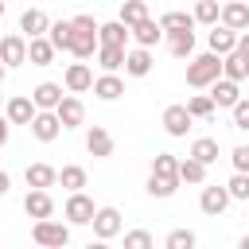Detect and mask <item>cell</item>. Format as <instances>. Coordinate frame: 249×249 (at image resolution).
I'll use <instances>...</instances> for the list:
<instances>
[{
    "label": "cell",
    "instance_id": "obj_1",
    "mask_svg": "<svg viewBox=\"0 0 249 249\" xmlns=\"http://www.w3.org/2000/svg\"><path fill=\"white\" fill-rule=\"evenodd\" d=\"M97 51V19L93 16H74L70 19V54L74 58H93Z\"/></svg>",
    "mask_w": 249,
    "mask_h": 249
},
{
    "label": "cell",
    "instance_id": "obj_2",
    "mask_svg": "<svg viewBox=\"0 0 249 249\" xmlns=\"http://www.w3.org/2000/svg\"><path fill=\"white\" fill-rule=\"evenodd\" d=\"M214 78H222V54L206 51V54H191L187 58V86L191 89H206Z\"/></svg>",
    "mask_w": 249,
    "mask_h": 249
},
{
    "label": "cell",
    "instance_id": "obj_3",
    "mask_svg": "<svg viewBox=\"0 0 249 249\" xmlns=\"http://www.w3.org/2000/svg\"><path fill=\"white\" fill-rule=\"evenodd\" d=\"M31 241L43 245V249H62V245H70V222L35 218V226H31Z\"/></svg>",
    "mask_w": 249,
    "mask_h": 249
},
{
    "label": "cell",
    "instance_id": "obj_4",
    "mask_svg": "<svg viewBox=\"0 0 249 249\" xmlns=\"http://www.w3.org/2000/svg\"><path fill=\"white\" fill-rule=\"evenodd\" d=\"M89 226H93V237H97V241H113L124 222H121V210H117V206H97L93 218H89Z\"/></svg>",
    "mask_w": 249,
    "mask_h": 249
},
{
    "label": "cell",
    "instance_id": "obj_5",
    "mask_svg": "<svg viewBox=\"0 0 249 249\" xmlns=\"http://www.w3.org/2000/svg\"><path fill=\"white\" fill-rule=\"evenodd\" d=\"M93 198L86 195V191H70V198H66V206H62V218L70 222V226H89V218H93Z\"/></svg>",
    "mask_w": 249,
    "mask_h": 249
},
{
    "label": "cell",
    "instance_id": "obj_6",
    "mask_svg": "<svg viewBox=\"0 0 249 249\" xmlns=\"http://www.w3.org/2000/svg\"><path fill=\"white\" fill-rule=\"evenodd\" d=\"M31 136L35 140H43V144H51V140H58V132H62V121H58V113L54 109H35V117H31Z\"/></svg>",
    "mask_w": 249,
    "mask_h": 249
},
{
    "label": "cell",
    "instance_id": "obj_7",
    "mask_svg": "<svg viewBox=\"0 0 249 249\" xmlns=\"http://www.w3.org/2000/svg\"><path fill=\"white\" fill-rule=\"evenodd\" d=\"M62 86H66V93H86V89H93V70H89V62H86V58L70 62L66 74H62Z\"/></svg>",
    "mask_w": 249,
    "mask_h": 249
},
{
    "label": "cell",
    "instance_id": "obj_8",
    "mask_svg": "<svg viewBox=\"0 0 249 249\" xmlns=\"http://www.w3.org/2000/svg\"><path fill=\"white\" fill-rule=\"evenodd\" d=\"M23 214H27V218H51V214H54L51 191H47V187H31V191L23 195Z\"/></svg>",
    "mask_w": 249,
    "mask_h": 249
},
{
    "label": "cell",
    "instance_id": "obj_9",
    "mask_svg": "<svg viewBox=\"0 0 249 249\" xmlns=\"http://www.w3.org/2000/svg\"><path fill=\"white\" fill-rule=\"evenodd\" d=\"M0 62L12 70V66H23L27 62V35H4L0 39Z\"/></svg>",
    "mask_w": 249,
    "mask_h": 249
},
{
    "label": "cell",
    "instance_id": "obj_10",
    "mask_svg": "<svg viewBox=\"0 0 249 249\" xmlns=\"http://www.w3.org/2000/svg\"><path fill=\"white\" fill-rule=\"evenodd\" d=\"M206 89H210V97H214V109H230V105L241 97V82H233V78H226V74L214 78Z\"/></svg>",
    "mask_w": 249,
    "mask_h": 249
},
{
    "label": "cell",
    "instance_id": "obj_11",
    "mask_svg": "<svg viewBox=\"0 0 249 249\" xmlns=\"http://www.w3.org/2000/svg\"><path fill=\"white\" fill-rule=\"evenodd\" d=\"M152 47H132V51H124V74H132V78H148L152 74Z\"/></svg>",
    "mask_w": 249,
    "mask_h": 249
},
{
    "label": "cell",
    "instance_id": "obj_12",
    "mask_svg": "<svg viewBox=\"0 0 249 249\" xmlns=\"http://www.w3.org/2000/svg\"><path fill=\"white\" fill-rule=\"evenodd\" d=\"M54 113H58V121H62V128H78L82 121H86V105L74 97V93H62V101L54 105Z\"/></svg>",
    "mask_w": 249,
    "mask_h": 249
},
{
    "label": "cell",
    "instance_id": "obj_13",
    "mask_svg": "<svg viewBox=\"0 0 249 249\" xmlns=\"http://www.w3.org/2000/svg\"><path fill=\"white\" fill-rule=\"evenodd\" d=\"M128 35L136 39V47H156V43L163 39V27H160V19L144 16L140 23H132V27H128Z\"/></svg>",
    "mask_w": 249,
    "mask_h": 249
},
{
    "label": "cell",
    "instance_id": "obj_14",
    "mask_svg": "<svg viewBox=\"0 0 249 249\" xmlns=\"http://www.w3.org/2000/svg\"><path fill=\"white\" fill-rule=\"evenodd\" d=\"M191 113H187V105H167L163 109V132L167 136H187V128H191Z\"/></svg>",
    "mask_w": 249,
    "mask_h": 249
},
{
    "label": "cell",
    "instance_id": "obj_15",
    "mask_svg": "<svg viewBox=\"0 0 249 249\" xmlns=\"http://www.w3.org/2000/svg\"><path fill=\"white\" fill-rule=\"evenodd\" d=\"M167 35V51L175 58H191L195 54V27H179V31H163Z\"/></svg>",
    "mask_w": 249,
    "mask_h": 249
},
{
    "label": "cell",
    "instance_id": "obj_16",
    "mask_svg": "<svg viewBox=\"0 0 249 249\" xmlns=\"http://www.w3.org/2000/svg\"><path fill=\"white\" fill-rule=\"evenodd\" d=\"M4 117L12 121V124H31V117H35V101L31 97H8L4 101Z\"/></svg>",
    "mask_w": 249,
    "mask_h": 249
},
{
    "label": "cell",
    "instance_id": "obj_17",
    "mask_svg": "<svg viewBox=\"0 0 249 249\" xmlns=\"http://www.w3.org/2000/svg\"><path fill=\"white\" fill-rule=\"evenodd\" d=\"M198 206H202V214L218 218V214L230 206V191H226V187H202V195H198Z\"/></svg>",
    "mask_w": 249,
    "mask_h": 249
},
{
    "label": "cell",
    "instance_id": "obj_18",
    "mask_svg": "<svg viewBox=\"0 0 249 249\" xmlns=\"http://www.w3.org/2000/svg\"><path fill=\"white\" fill-rule=\"evenodd\" d=\"M218 23H226V27H233V31H245V27H249V4H245V0H230V4H222Z\"/></svg>",
    "mask_w": 249,
    "mask_h": 249
},
{
    "label": "cell",
    "instance_id": "obj_19",
    "mask_svg": "<svg viewBox=\"0 0 249 249\" xmlns=\"http://www.w3.org/2000/svg\"><path fill=\"white\" fill-rule=\"evenodd\" d=\"M86 152H89V156H97V160L113 156V136H109V128L93 124V128L86 132Z\"/></svg>",
    "mask_w": 249,
    "mask_h": 249
},
{
    "label": "cell",
    "instance_id": "obj_20",
    "mask_svg": "<svg viewBox=\"0 0 249 249\" xmlns=\"http://www.w3.org/2000/svg\"><path fill=\"white\" fill-rule=\"evenodd\" d=\"M47 27H51V19H47V12H43V8H27V12L19 16V31H23L27 39L47 35Z\"/></svg>",
    "mask_w": 249,
    "mask_h": 249
},
{
    "label": "cell",
    "instance_id": "obj_21",
    "mask_svg": "<svg viewBox=\"0 0 249 249\" xmlns=\"http://www.w3.org/2000/svg\"><path fill=\"white\" fill-rule=\"evenodd\" d=\"M128 23L121 19H109V23H97V43H113V47H128Z\"/></svg>",
    "mask_w": 249,
    "mask_h": 249
},
{
    "label": "cell",
    "instance_id": "obj_22",
    "mask_svg": "<svg viewBox=\"0 0 249 249\" xmlns=\"http://www.w3.org/2000/svg\"><path fill=\"white\" fill-rule=\"evenodd\" d=\"M206 43H210V51H214V54H230V51L237 47V31H233V27H226V23H214V31L206 35Z\"/></svg>",
    "mask_w": 249,
    "mask_h": 249
},
{
    "label": "cell",
    "instance_id": "obj_23",
    "mask_svg": "<svg viewBox=\"0 0 249 249\" xmlns=\"http://www.w3.org/2000/svg\"><path fill=\"white\" fill-rule=\"evenodd\" d=\"M51 58H54V43H51L47 35L27 39V62H31V66H51Z\"/></svg>",
    "mask_w": 249,
    "mask_h": 249
},
{
    "label": "cell",
    "instance_id": "obj_24",
    "mask_svg": "<svg viewBox=\"0 0 249 249\" xmlns=\"http://www.w3.org/2000/svg\"><path fill=\"white\" fill-rule=\"evenodd\" d=\"M93 93H97L101 101H117V97L124 93V82L117 78V70H105L101 78H93Z\"/></svg>",
    "mask_w": 249,
    "mask_h": 249
},
{
    "label": "cell",
    "instance_id": "obj_25",
    "mask_svg": "<svg viewBox=\"0 0 249 249\" xmlns=\"http://www.w3.org/2000/svg\"><path fill=\"white\" fill-rule=\"evenodd\" d=\"M31 101H35V109H54L62 101V86L58 82H39L31 89Z\"/></svg>",
    "mask_w": 249,
    "mask_h": 249
},
{
    "label": "cell",
    "instance_id": "obj_26",
    "mask_svg": "<svg viewBox=\"0 0 249 249\" xmlns=\"http://www.w3.org/2000/svg\"><path fill=\"white\" fill-rule=\"evenodd\" d=\"M222 74H226V78H233V82H245V78H249V58L233 47L230 54H222Z\"/></svg>",
    "mask_w": 249,
    "mask_h": 249
},
{
    "label": "cell",
    "instance_id": "obj_27",
    "mask_svg": "<svg viewBox=\"0 0 249 249\" xmlns=\"http://www.w3.org/2000/svg\"><path fill=\"white\" fill-rule=\"evenodd\" d=\"M23 179H27V187H54L58 183V171L51 163H27Z\"/></svg>",
    "mask_w": 249,
    "mask_h": 249
},
{
    "label": "cell",
    "instance_id": "obj_28",
    "mask_svg": "<svg viewBox=\"0 0 249 249\" xmlns=\"http://www.w3.org/2000/svg\"><path fill=\"white\" fill-rule=\"evenodd\" d=\"M97 66L101 70H121L124 66V47H113V43H97Z\"/></svg>",
    "mask_w": 249,
    "mask_h": 249
},
{
    "label": "cell",
    "instance_id": "obj_29",
    "mask_svg": "<svg viewBox=\"0 0 249 249\" xmlns=\"http://www.w3.org/2000/svg\"><path fill=\"white\" fill-rule=\"evenodd\" d=\"M175 191H179V175H156V171L148 175V195L152 198H171Z\"/></svg>",
    "mask_w": 249,
    "mask_h": 249
},
{
    "label": "cell",
    "instance_id": "obj_30",
    "mask_svg": "<svg viewBox=\"0 0 249 249\" xmlns=\"http://www.w3.org/2000/svg\"><path fill=\"white\" fill-rule=\"evenodd\" d=\"M202 179H206V163L202 160H195V156L179 160V183H202Z\"/></svg>",
    "mask_w": 249,
    "mask_h": 249
},
{
    "label": "cell",
    "instance_id": "obj_31",
    "mask_svg": "<svg viewBox=\"0 0 249 249\" xmlns=\"http://www.w3.org/2000/svg\"><path fill=\"white\" fill-rule=\"evenodd\" d=\"M191 156H195V160H202V163L210 167V163L218 160V140H214V136H198V140L191 144Z\"/></svg>",
    "mask_w": 249,
    "mask_h": 249
},
{
    "label": "cell",
    "instance_id": "obj_32",
    "mask_svg": "<svg viewBox=\"0 0 249 249\" xmlns=\"http://www.w3.org/2000/svg\"><path fill=\"white\" fill-rule=\"evenodd\" d=\"M191 16H195V23H206V27H214V23H218V16H222V4H218V0H198Z\"/></svg>",
    "mask_w": 249,
    "mask_h": 249
},
{
    "label": "cell",
    "instance_id": "obj_33",
    "mask_svg": "<svg viewBox=\"0 0 249 249\" xmlns=\"http://www.w3.org/2000/svg\"><path fill=\"white\" fill-rule=\"evenodd\" d=\"M47 39L54 43V51H70V19H54L47 27Z\"/></svg>",
    "mask_w": 249,
    "mask_h": 249
},
{
    "label": "cell",
    "instance_id": "obj_34",
    "mask_svg": "<svg viewBox=\"0 0 249 249\" xmlns=\"http://www.w3.org/2000/svg\"><path fill=\"white\" fill-rule=\"evenodd\" d=\"M187 113H191L195 121H206V117H214V97H210V93H195V97L187 101Z\"/></svg>",
    "mask_w": 249,
    "mask_h": 249
},
{
    "label": "cell",
    "instance_id": "obj_35",
    "mask_svg": "<svg viewBox=\"0 0 249 249\" xmlns=\"http://www.w3.org/2000/svg\"><path fill=\"white\" fill-rule=\"evenodd\" d=\"M58 183H62L66 191H82V187H86V167H78V163H66V167L58 171Z\"/></svg>",
    "mask_w": 249,
    "mask_h": 249
},
{
    "label": "cell",
    "instance_id": "obj_36",
    "mask_svg": "<svg viewBox=\"0 0 249 249\" xmlns=\"http://www.w3.org/2000/svg\"><path fill=\"white\" fill-rule=\"evenodd\" d=\"M144 16H148V4H144V0H124V4H121V16H117V19L132 27V23H140Z\"/></svg>",
    "mask_w": 249,
    "mask_h": 249
},
{
    "label": "cell",
    "instance_id": "obj_37",
    "mask_svg": "<svg viewBox=\"0 0 249 249\" xmlns=\"http://www.w3.org/2000/svg\"><path fill=\"white\" fill-rule=\"evenodd\" d=\"M226 191H230V198L249 202V171H233V175H230V183H226Z\"/></svg>",
    "mask_w": 249,
    "mask_h": 249
},
{
    "label": "cell",
    "instance_id": "obj_38",
    "mask_svg": "<svg viewBox=\"0 0 249 249\" xmlns=\"http://www.w3.org/2000/svg\"><path fill=\"white\" fill-rule=\"evenodd\" d=\"M160 27H163V31H179V27H195V16H187V12H163V16H160Z\"/></svg>",
    "mask_w": 249,
    "mask_h": 249
},
{
    "label": "cell",
    "instance_id": "obj_39",
    "mask_svg": "<svg viewBox=\"0 0 249 249\" xmlns=\"http://www.w3.org/2000/svg\"><path fill=\"white\" fill-rule=\"evenodd\" d=\"M152 171H156V175H179V160H175L171 152H160V156L152 160Z\"/></svg>",
    "mask_w": 249,
    "mask_h": 249
},
{
    "label": "cell",
    "instance_id": "obj_40",
    "mask_svg": "<svg viewBox=\"0 0 249 249\" xmlns=\"http://www.w3.org/2000/svg\"><path fill=\"white\" fill-rule=\"evenodd\" d=\"M230 113H233V128L249 132V97H237V101L230 105Z\"/></svg>",
    "mask_w": 249,
    "mask_h": 249
},
{
    "label": "cell",
    "instance_id": "obj_41",
    "mask_svg": "<svg viewBox=\"0 0 249 249\" xmlns=\"http://www.w3.org/2000/svg\"><path fill=\"white\" fill-rule=\"evenodd\" d=\"M167 249H195V233L191 230H171L167 233Z\"/></svg>",
    "mask_w": 249,
    "mask_h": 249
},
{
    "label": "cell",
    "instance_id": "obj_42",
    "mask_svg": "<svg viewBox=\"0 0 249 249\" xmlns=\"http://www.w3.org/2000/svg\"><path fill=\"white\" fill-rule=\"evenodd\" d=\"M124 249H152V233H148V230H132V233H124Z\"/></svg>",
    "mask_w": 249,
    "mask_h": 249
},
{
    "label": "cell",
    "instance_id": "obj_43",
    "mask_svg": "<svg viewBox=\"0 0 249 249\" xmlns=\"http://www.w3.org/2000/svg\"><path fill=\"white\" fill-rule=\"evenodd\" d=\"M230 160H233V171H249V144H237L230 152Z\"/></svg>",
    "mask_w": 249,
    "mask_h": 249
},
{
    "label": "cell",
    "instance_id": "obj_44",
    "mask_svg": "<svg viewBox=\"0 0 249 249\" xmlns=\"http://www.w3.org/2000/svg\"><path fill=\"white\" fill-rule=\"evenodd\" d=\"M237 51L249 58V27H245V31H237Z\"/></svg>",
    "mask_w": 249,
    "mask_h": 249
},
{
    "label": "cell",
    "instance_id": "obj_45",
    "mask_svg": "<svg viewBox=\"0 0 249 249\" xmlns=\"http://www.w3.org/2000/svg\"><path fill=\"white\" fill-rule=\"evenodd\" d=\"M8 128H12V121H8V117H0V148L8 144Z\"/></svg>",
    "mask_w": 249,
    "mask_h": 249
},
{
    "label": "cell",
    "instance_id": "obj_46",
    "mask_svg": "<svg viewBox=\"0 0 249 249\" xmlns=\"http://www.w3.org/2000/svg\"><path fill=\"white\" fill-rule=\"evenodd\" d=\"M8 187H12V179H8V171H0V198L8 195Z\"/></svg>",
    "mask_w": 249,
    "mask_h": 249
},
{
    "label": "cell",
    "instance_id": "obj_47",
    "mask_svg": "<svg viewBox=\"0 0 249 249\" xmlns=\"http://www.w3.org/2000/svg\"><path fill=\"white\" fill-rule=\"evenodd\" d=\"M4 78H8V66H4V62H0V86H4Z\"/></svg>",
    "mask_w": 249,
    "mask_h": 249
},
{
    "label": "cell",
    "instance_id": "obj_48",
    "mask_svg": "<svg viewBox=\"0 0 249 249\" xmlns=\"http://www.w3.org/2000/svg\"><path fill=\"white\" fill-rule=\"evenodd\" d=\"M241 249H249V233H245V237H241Z\"/></svg>",
    "mask_w": 249,
    "mask_h": 249
},
{
    "label": "cell",
    "instance_id": "obj_49",
    "mask_svg": "<svg viewBox=\"0 0 249 249\" xmlns=\"http://www.w3.org/2000/svg\"><path fill=\"white\" fill-rule=\"evenodd\" d=\"M4 4H8V0H0V19H4Z\"/></svg>",
    "mask_w": 249,
    "mask_h": 249
},
{
    "label": "cell",
    "instance_id": "obj_50",
    "mask_svg": "<svg viewBox=\"0 0 249 249\" xmlns=\"http://www.w3.org/2000/svg\"><path fill=\"white\" fill-rule=\"evenodd\" d=\"M0 101H4V97H0Z\"/></svg>",
    "mask_w": 249,
    "mask_h": 249
}]
</instances>
